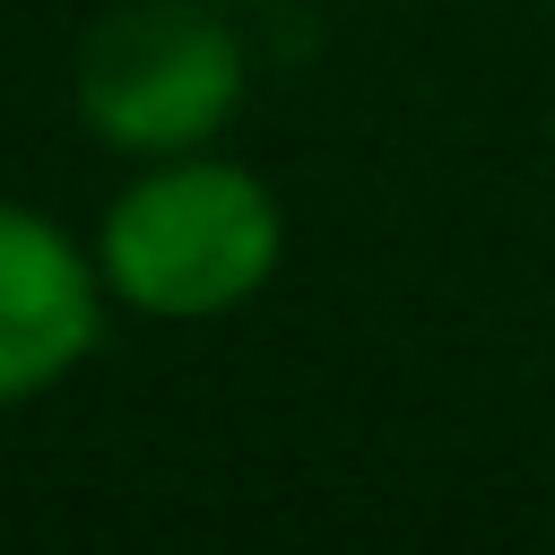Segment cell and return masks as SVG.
<instances>
[{"instance_id":"3957f363","label":"cell","mask_w":555,"mask_h":555,"mask_svg":"<svg viewBox=\"0 0 555 555\" xmlns=\"http://www.w3.org/2000/svg\"><path fill=\"white\" fill-rule=\"evenodd\" d=\"M87 338H95V286L78 251L43 217L0 208V399H26L52 373H69Z\"/></svg>"},{"instance_id":"6da1fadb","label":"cell","mask_w":555,"mask_h":555,"mask_svg":"<svg viewBox=\"0 0 555 555\" xmlns=\"http://www.w3.org/2000/svg\"><path fill=\"white\" fill-rule=\"evenodd\" d=\"M278 269V199L243 165H165L104 217V278L165 321L243 304Z\"/></svg>"},{"instance_id":"7a4b0ae2","label":"cell","mask_w":555,"mask_h":555,"mask_svg":"<svg viewBox=\"0 0 555 555\" xmlns=\"http://www.w3.org/2000/svg\"><path fill=\"white\" fill-rule=\"evenodd\" d=\"M243 95V52L208 9L182 0H121L78 43V104L113 147L173 156L208 139Z\"/></svg>"}]
</instances>
